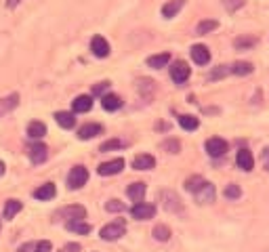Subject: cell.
I'll return each mask as SVG.
<instances>
[{
  "label": "cell",
  "mask_w": 269,
  "mask_h": 252,
  "mask_svg": "<svg viewBox=\"0 0 269 252\" xmlns=\"http://www.w3.org/2000/svg\"><path fill=\"white\" fill-rule=\"evenodd\" d=\"M3 175H5V162L0 160V177H3Z\"/></svg>",
  "instance_id": "obj_43"
},
{
  "label": "cell",
  "mask_w": 269,
  "mask_h": 252,
  "mask_svg": "<svg viewBox=\"0 0 269 252\" xmlns=\"http://www.w3.org/2000/svg\"><path fill=\"white\" fill-rule=\"evenodd\" d=\"M103 132V126L101 124H84V126H80V130H78V137L82 141H86V139H93V137H97V134H101Z\"/></svg>",
  "instance_id": "obj_15"
},
{
  "label": "cell",
  "mask_w": 269,
  "mask_h": 252,
  "mask_svg": "<svg viewBox=\"0 0 269 252\" xmlns=\"http://www.w3.org/2000/svg\"><path fill=\"white\" fill-rule=\"evenodd\" d=\"M88 181V170L84 166H74L70 177H67V187L70 189H80L82 185H86Z\"/></svg>",
  "instance_id": "obj_2"
},
{
  "label": "cell",
  "mask_w": 269,
  "mask_h": 252,
  "mask_svg": "<svg viewBox=\"0 0 269 252\" xmlns=\"http://www.w3.org/2000/svg\"><path fill=\"white\" fill-rule=\"evenodd\" d=\"M219 28V24L215 19H206V21H200L198 24V28H196V34H208V32H213V30H217Z\"/></svg>",
  "instance_id": "obj_30"
},
{
  "label": "cell",
  "mask_w": 269,
  "mask_h": 252,
  "mask_svg": "<svg viewBox=\"0 0 269 252\" xmlns=\"http://www.w3.org/2000/svg\"><path fill=\"white\" fill-rule=\"evenodd\" d=\"M153 238L158 240V242H166L170 238V229L166 225H156L153 227Z\"/></svg>",
  "instance_id": "obj_31"
},
{
  "label": "cell",
  "mask_w": 269,
  "mask_h": 252,
  "mask_svg": "<svg viewBox=\"0 0 269 252\" xmlns=\"http://www.w3.org/2000/svg\"><path fill=\"white\" fill-rule=\"evenodd\" d=\"M67 229L74 231V234H80V236H86V234L93 231V227L88 223H84V221H70V223H67Z\"/></svg>",
  "instance_id": "obj_24"
},
{
  "label": "cell",
  "mask_w": 269,
  "mask_h": 252,
  "mask_svg": "<svg viewBox=\"0 0 269 252\" xmlns=\"http://www.w3.org/2000/svg\"><path fill=\"white\" fill-rule=\"evenodd\" d=\"M223 7H225L229 13H234L240 7H244V0H223Z\"/></svg>",
  "instance_id": "obj_34"
},
{
  "label": "cell",
  "mask_w": 269,
  "mask_h": 252,
  "mask_svg": "<svg viewBox=\"0 0 269 252\" xmlns=\"http://www.w3.org/2000/svg\"><path fill=\"white\" fill-rule=\"evenodd\" d=\"M170 78L177 82V84H183L187 78H189V65L185 61H175L172 67H170Z\"/></svg>",
  "instance_id": "obj_6"
},
{
  "label": "cell",
  "mask_w": 269,
  "mask_h": 252,
  "mask_svg": "<svg viewBox=\"0 0 269 252\" xmlns=\"http://www.w3.org/2000/svg\"><path fill=\"white\" fill-rule=\"evenodd\" d=\"M101 105H103L105 111H116V109L122 107V99H120L118 95H103Z\"/></svg>",
  "instance_id": "obj_21"
},
{
  "label": "cell",
  "mask_w": 269,
  "mask_h": 252,
  "mask_svg": "<svg viewBox=\"0 0 269 252\" xmlns=\"http://www.w3.org/2000/svg\"><path fill=\"white\" fill-rule=\"evenodd\" d=\"M242 196V189L238 187V185H227V189H225V198H229V200H238Z\"/></svg>",
  "instance_id": "obj_36"
},
{
  "label": "cell",
  "mask_w": 269,
  "mask_h": 252,
  "mask_svg": "<svg viewBox=\"0 0 269 252\" xmlns=\"http://www.w3.org/2000/svg\"><path fill=\"white\" fill-rule=\"evenodd\" d=\"M232 74H238V76H248L253 74V63L248 61H238L232 65Z\"/></svg>",
  "instance_id": "obj_27"
},
{
  "label": "cell",
  "mask_w": 269,
  "mask_h": 252,
  "mask_svg": "<svg viewBox=\"0 0 269 252\" xmlns=\"http://www.w3.org/2000/svg\"><path fill=\"white\" fill-rule=\"evenodd\" d=\"M194 196H196V202H198V204H210V202H215V185L206 181L204 185H202Z\"/></svg>",
  "instance_id": "obj_10"
},
{
  "label": "cell",
  "mask_w": 269,
  "mask_h": 252,
  "mask_svg": "<svg viewBox=\"0 0 269 252\" xmlns=\"http://www.w3.org/2000/svg\"><path fill=\"white\" fill-rule=\"evenodd\" d=\"M145 183H132V185H128V189H126V193H128V198L132 200V202H141L143 198H145Z\"/></svg>",
  "instance_id": "obj_16"
},
{
  "label": "cell",
  "mask_w": 269,
  "mask_h": 252,
  "mask_svg": "<svg viewBox=\"0 0 269 252\" xmlns=\"http://www.w3.org/2000/svg\"><path fill=\"white\" fill-rule=\"evenodd\" d=\"M21 208H24V204H21L19 200H9L3 215H5V219H13L17 212H21Z\"/></svg>",
  "instance_id": "obj_26"
},
{
  "label": "cell",
  "mask_w": 269,
  "mask_h": 252,
  "mask_svg": "<svg viewBox=\"0 0 269 252\" xmlns=\"http://www.w3.org/2000/svg\"><path fill=\"white\" fill-rule=\"evenodd\" d=\"M72 107H74V111H76V113H84V111H88V109L93 107V99L88 97V95H80V97H76V99H74Z\"/></svg>",
  "instance_id": "obj_20"
},
{
  "label": "cell",
  "mask_w": 269,
  "mask_h": 252,
  "mask_svg": "<svg viewBox=\"0 0 269 252\" xmlns=\"http://www.w3.org/2000/svg\"><path fill=\"white\" fill-rule=\"evenodd\" d=\"M153 166H156V160L149 153H141V156H137L132 160V168L134 170H151Z\"/></svg>",
  "instance_id": "obj_14"
},
{
  "label": "cell",
  "mask_w": 269,
  "mask_h": 252,
  "mask_svg": "<svg viewBox=\"0 0 269 252\" xmlns=\"http://www.w3.org/2000/svg\"><path fill=\"white\" fill-rule=\"evenodd\" d=\"M107 86H109V82H101V84H97V86L93 88V95H103V90H107Z\"/></svg>",
  "instance_id": "obj_40"
},
{
  "label": "cell",
  "mask_w": 269,
  "mask_h": 252,
  "mask_svg": "<svg viewBox=\"0 0 269 252\" xmlns=\"http://www.w3.org/2000/svg\"><path fill=\"white\" fill-rule=\"evenodd\" d=\"M204 183H206V181L202 179L200 175H194V177H189V179L185 181V189H187L189 193H196V191H198L202 185H204Z\"/></svg>",
  "instance_id": "obj_29"
},
{
  "label": "cell",
  "mask_w": 269,
  "mask_h": 252,
  "mask_svg": "<svg viewBox=\"0 0 269 252\" xmlns=\"http://www.w3.org/2000/svg\"><path fill=\"white\" fill-rule=\"evenodd\" d=\"M91 51H93L95 57H107L109 55V44H107V40L103 36H95L91 40Z\"/></svg>",
  "instance_id": "obj_12"
},
{
  "label": "cell",
  "mask_w": 269,
  "mask_h": 252,
  "mask_svg": "<svg viewBox=\"0 0 269 252\" xmlns=\"http://www.w3.org/2000/svg\"><path fill=\"white\" fill-rule=\"evenodd\" d=\"M261 160H263V166H265V170H269V147H265V149H263Z\"/></svg>",
  "instance_id": "obj_41"
},
{
  "label": "cell",
  "mask_w": 269,
  "mask_h": 252,
  "mask_svg": "<svg viewBox=\"0 0 269 252\" xmlns=\"http://www.w3.org/2000/svg\"><path fill=\"white\" fill-rule=\"evenodd\" d=\"M164 149H168V153H179V149H181V145H179V141H164L162 143Z\"/></svg>",
  "instance_id": "obj_38"
},
{
  "label": "cell",
  "mask_w": 269,
  "mask_h": 252,
  "mask_svg": "<svg viewBox=\"0 0 269 252\" xmlns=\"http://www.w3.org/2000/svg\"><path fill=\"white\" fill-rule=\"evenodd\" d=\"M17 103H19V95H17V93H13V95L7 97V99H0V118H3L5 113H9L11 109H15Z\"/></svg>",
  "instance_id": "obj_23"
},
{
  "label": "cell",
  "mask_w": 269,
  "mask_h": 252,
  "mask_svg": "<svg viewBox=\"0 0 269 252\" xmlns=\"http://www.w3.org/2000/svg\"><path fill=\"white\" fill-rule=\"evenodd\" d=\"M28 156H30V160L34 164H42L44 160H47V156H49V149H47V145H44V143H32L28 147Z\"/></svg>",
  "instance_id": "obj_8"
},
{
  "label": "cell",
  "mask_w": 269,
  "mask_h": 252,
  "mask_svg": "<svg viewBox=\"0 0 269 252\" xmlns=\"http://www.w3.org/2000/svg\"><path fill=\"white\" fill-rule=\"evenodd\" d=\"M120 147H124V143L120 141V139H111V141H105L101 147H99V151H111V149H120Z\"/></svg>",
  "instance_id": "obj_32"
},
{
  "label": "cell",
  "mask_w": 269,
  "mask_h": 252,
  "mask_svg": "<svg viewBox=\"0 0 269 252\" xmlns=\"http://www.w3.org/2000/svg\"><path fill=\"white\" fill-rule=\"evenodd\" d=\"M55 196H57V189H55L53 183H44L42 187H38V189L34 191V198H36V200H53Z\"/></svg>",
  "instance_id": "obj_17"
},
{
  "label": "cell",
  "mask_w": 269,
  "mask_h": 252,
  "mask_svg": "<svg viewBox=\"0 0 269 252\" xmlns=\"http://www.w3.org/2000/svg\"><path fill=\"white\" fill-rule=\"evenodd\" d=\"M126 208V206L122 204V202H118V200H109L107 204H105V210L107 212H122Z\"/></svg>",
  "instance_id": "obj_33"
},
{
  "label": "cell",
  "mask_w": 269,
  "mask_h": 252,
  "mask_svg": "<svg viewBox=\"0 0 269 252\" xmlns=\"http://www.w3.org/2000/svg\"><path fill=\"white\" fill-rule=\"evenodd\" d=\"M61 252H80V244H67Z\"/></svg>",
  "instance_id": "obj_42"
},
{
  "label": "cell",
  "mask_w": 269,
  "mask_h": 252,
  "mask_svg": "<svg viewBox=\"0 0 269 252\" xmlns=\"http://www.w3.org/2000/svg\"><path fill=\"white\" fill-rule=\"evenodd\" d=\"M53 250V246H51V242H47V240H42V242H38L36 246H34V252H51Z\"/></svg>",
  "instance_id": "obj_39"
},
{
  "label": "cell",
  "mask_w": 269,
  "mask_h": 252,
  "mask_svg": "<svg viewBox=\"0 0 269 252\" xmlns=\"http://www.w3.org/2000/svg\"><path fill=\"white\" fill-rule=\"evenodd\" d=\"M206 151L213 158H221V156H225V151H227V143L223 139H219V137H213V139L206 141Z\"/></svg>",
  "instance_id": "obj_9"
},
{
  "label": "cell",
  "mask_w": 269,
  "mask_h": 252,
  "mask_svg": "<svg viewBox=\"0 0 269 252\" xmlns=\"http://www.w3.org/2000/svg\"><path fill=\"white\" fill-rule=\"evenodd\" d=\"M55 120H57V124L61 128H74V124H76V118H74L72 111H57Z\"/></svg>",
  "instance_id": "obj_19"
},
{
  "label": "cell",
  "mask_w": 269,
  "mask_h": 252,
  "mask_svg": "<svg viewBox=\"0 0 269 252\" xmlns=\"http://www.w3.org/2000/svg\"><path fill=\"white\" fill-rule=\"evenodd\" d=\"M179 124H181V128L183 130H196L198 126H200V120L196 118V116H179Z\"/></svg>",
  "instance_id": "obj_28"
},
{
  "label": "cell",
  "mask_w": 269,
  "mask_h": 252,
  "mask_svg": "<svg viewBox=\"0 0 269 252\" xmlns=\"http://www.w3.org/2000/svg\"><path fill=\"white\" fill-rule=\"evenodd\" d=\"M236 164H238L242 170L251 172V170H253V166H255V158H253V153H251L248 149H240V151H238V156H236Z\"/></svg>",
  "instance_id": "obj_11"
},
{
  "label": "cell",
  "mask_w": 269,
  "mask_h": 252,
  "mask_svg": "<svg viewBox=\"0 0 269 252\" xmlns=\"http://www.w3.org/2000/svg\"><path fill=\"white\" fill-rule=\"evenodd\" d=\"M232 72V67H227V65H219L217 70L210 74V80H217V78H223V76H227Z\"/></svg>",
  "instance_id": "obj_35"
},
{
  "label": "cell",
  "mask_w": 269,
  "mask_h": 252,
  "mask_svg": "<svg viewBox=\"0 0 269 252\" xmlns=\"http://www.w3.org/2000/svg\"><path fill=\"white\" fill-rule=\"evenodd\" d=\"M183 5H185V0H170V3H166V5L162 7V17L172 19L179 11L183 9Z\"/></svg>",
  "instance_id": "obj_18"
},
{
  "label": "cell",
  "mask_w": 269,
  "mask_h": 252,
  "mask_svg": "<svg viewBox=\"0 0 269 252\" xmlns=\"http://www.w3.org/2000/svg\"><path fill=\"white\" fill-rule=\"evenodd\" d=\"M124 231H126V223H124L122 219H120V221H114V223H109V225H105V227L101 229V240L114 242V240L122 238Z\"/></svg>",
  "instance_id": "obj_1"
},
{
  "label": "cell",
  "mask_w": 269,
  "mask_h": 252,
  "mask_svg": "<svg viewBox=\"0 0 269 252\" xmlns=\"http://www.w3.org/2000/svg\"><path fill=\"white\" fill-rule=\"evenodd\" d=\"M59 219H67V223L70 221H82L86 217V210H84V206H65V208H61L57 212Z\"/></svg>",
  "instance_id": "obj_5"
},
{
  "label": "cell",
  "mask_w": 269,
  "mask_h": 252,
  "mask_svg": "<svg viewBox=\"0 0 269 252\" xmlns=\"http://www.w3.org/2000/svg\"><path fill=\"white\" fill-rule=\"evenodd\" d=\"M44 134H47V126H44L42 122L34 120V122L28 124V137L30 139H42Z\"/></svg>",
  "instance_id": "obj_22"
},
{
  "label": "cell",
  "mask_w": 269,
  "mask_h": 252,
  "mask_svg": "<svg viewBox=\"0 0 269 252\" xmlns=\"http://www.w3.org/2000/svg\"><path fill=\"white\" fill-rule=\"evenodd\" d=\"M160 200H162V206L168 210V212H181L183 210V204H181V200H179V196L175 193V191H162L160 193Z\"/></svg>",
  "instance_id": "obj_3"
},
{
  "label": "cell",
  "mask_w": 269,
  "mask_h": 252,
  "mask_svg": "<svg viewBox=\"0 0 269 252\" xmlns=\"http://www.w3.org/2000/svg\"><path fill=\"white\" fill-rule=\"evenodd\" d=\"M130 215L134 219H139V221H147V219H153L156 215V206L153 204H145V202H139V204H134L132 208H130Z\"/></svg>",
  "instance_id": "obj_4"
},
{
  "label": "cell",
  "mask_w": 269,
  "mask_h": 252,
  "mask_svg": "<svg viewBox=\"0 0 269 252\" xmlns=\"http://www.w3.org/2000/svg\"><path fill=\"white\" fill-rule=\"evenodd\" d=\"M168 61H170V55H168V53H160V55L149 57V59H147V65L153 67V70H160V67H164Z\"/></svg>",
  "instance_id": "obj_25"
},
{
  "label": "cell",
  "mask_w": 269,
  "mask_h": 252,
  "mask_svg": "<svg viewBox=\"0 0 269 252\" xmlns=\"http://www.w3.org/2000/svg\"><path fill=\"white\" fill-rule=\"evenodd\" d=\"M191 59L198 65H206L210 61V51L204 47V44H196V47H191Z\"/></svg>",
  "instance_id": "obj_13"
},
{
  "label": "cell",
  "mask_w": 269,
  "mask_h": 252,
  "mask_svg": "<svg viewBox=\"0 0 269 252\" xmlns=\"http://www.w3.org/2000/svg\"><path fill=\"white\" fill-rule=\"evenodd\" d=\"M257 40L255 38H238L234 44H236V49H248V47H253Z\"/></svg>",
  "instance_id": "obj_37"
},
{
  "label": "cell",
  "mask_w": 269,
  "mask_h": 252,
  "mask_svg": "<svg viewBox=\"0 0 269 252\" xmlns=\"http://www.w3.org/2000/svg\"><path fill=\"white\" fill-rule=\"evenodd\" d=\"M122 168H124V160H122V158H116V160H109V162H103V164L97 168V172H99L101 177H109V175H118Z\"/></svg>",
  "instance_id": "obj_7"
}]
</instances>
